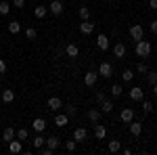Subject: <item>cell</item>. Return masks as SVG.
Returning <instances> with one entry per match:
<instances>
[{
	"instance_id": "6da1fadb",
	"label": "cell",
	"mask_w": 157,
	"mask_h": 155,
	"mask_svg": "<svg viewBox=\"0 0 157 155\" xmlns=\"http://www.w3.org/2000/svg\"><path fill=\"white\" fill-rule=\"evenodd\" d=\"M134 52H136V57H151V42L149 40H138L136 42V46H134Z\"/></svg>"
},
{
	"instance_id": "7a4b0ae2",
	"label": "cell",
	"mask_w": 157,
	"mask_h": 155,
	"mask_svg": "<svg viewBox=\"0 0 157 155\" xmlns=\"http://www.w3.org/2000/svg\"><path fill=\"white\" fill-rule=\"evenodd\" d=\"M128 32H130V38H132V40H136V42L145 38V29H143V25H140V23L130 25V29H128Z\"/></svg>"
},
{
	"instance_id": "3957f363",
	"label": "cell",
	"mask_w": 157,
	"mask_h": 155,
	"mask_svg": "<svg viewBox=\"0 0 157 155\" xmlns=\"http://www.w3.org/2000/svg\"><path fill=\"white\" fill-rule=\"evenodd\" d=\"M98 76H103V78H111L113 76V65L109 63V61H103L101 65H98Z\"/></svg>"
},
{
	"instance_id": "277c9868",
	"label": "cell",
	"mask_w": 157,
	"mask_h": 155,
	"mask_svg": "<svg viewBox=\"0 0 157 155\" xmlns=\"http://www.w3.org/2000/svg\"><path fill=\"white\" fill-rule=\"evenodd\" d=\"M130 99H132L134 103H140V101L145 99V90H143L140 86H132V88H130Z\"/></svg>"
},
{
	"instance_id": "5b68a950",
	"label": "cell",
	"mask_w": 157,
	"mask_h": 155,
	"mask_svg": "<svg viewBox=\"0 0 157 155\" xmlns=\"http://www.w3.org/2000/svg\"><path fill=\"white\" fill-rule=\"evenodd\" d=\"M86 138H88V130H86L84 126H80V128L73 130V141H75V143H84Z\"/></svg>"
},
{
	"instance_id": "8992f818",
	"label": "cell",
	"mask_w": 157,
	"mask_h": 155,
	"mask_svg": "<svg viewBox=\"0 0 157 155\" xmlns=\"http://www.w3.org/2000/svg\"><path fill=\"white\" fill-rule=\"evenodd\" d=\"M97 80H98V73L97 72H92V69H90V72L84 73V86H94Z\"/></svg>"
},
{
	"instance_id": "52a82bcc",
	"label": "cell",
	"mask_w": 157,
	"mask_h": 155,
	"mask_svg": "<svg viewBox=\"0 0 157 155\" xmlns=\"http://www.w3.org/2000/svg\"><path fill=\"white\" fill-rule=\"evenodd\" d=\"M92 32H94V23H90V19L80 23V34H82V36H90Z\"/></svg>"
},
{
	"instance_id": "ba28073f",
	"label": "cell",
	"mask_w": 157,
	"mask_h": 155,
	"mask_svg": "<svg viewBox=\"0 0 157 155\" xmlns=\"http://www.w3.org/2000/svg\"><path fill=\"white\" fill-rule=\"evenodd\" d=\"M63 9H65V6H63V2H61V0H50L48 11L52 13V15H57V17H59L61 13H63Z\"/></svg>"
},
{
	"instance_id": "9c48e42d",
	"label": "cell",
	"mask_w": 157,
	"mask_h": 155,
	"mask_svg": "<svg viewBox=\"0 0 157 155\" xmlns=\"http://www.w3.org/2000/svg\"><path fill=\"white\" fill-rule=\"evenodd\" d=\"M46 105H48L50 111H59V109L63 107V101H61L59 96H50L48 101H46Z\"/></svg>"
},
{
	"instance_id": "30bf717a",
	"label": "cell",
	"mask_w": 157,
	"mask_h": 155,
	"mask_svg": "<svg viewBox=\"0 0 157 155\" xmlns=\"http://www.w3.org/2000/svg\"><path fill=\"white\" fill-rule=\"evenodd\" d=\"M120 119L124 122V124H130L134 119V111L130 107H126V109H121V113H120Z\"/></svg>"
},
{
	"instance_id": "8fae6325",
	"label": "cell",
	"mask_w": 157,
	"mask_h": 155,
	"mask_svg": "<svg viewBox=\"0 0 157 155\" xmlns=\"http://www.w3.org/2000/svg\"><path fill=\"white\" fill-rule=\"evenodd\" d=\"M67 124H69V115H67V113H57V115H55V126L63 128V126H67Z\"/></svg>"
},
{
	"instance_id": "7c38bea8",
	"label": "cell",
	"mask_w": 157,
	"mask_h": 155,
	"mask_svg": "<svg viewBox=\"0 0 157 155\" xmlns=\"http://www.w3.org/2000/svg\"><path fill=\"white\" fill-rule=\"evenodd\" d=\"M130 134H132L134 138H136V136H140V134H143V124H140V122H130Z\"/></svg>"
},
{
	"instance_id": "4fadbf2b",
	"label": "cell",
	"mask_w": 157,
	"mask_h": 155,
	"mask_svg": "<svg viewBox=\"0 0 157 155\" xmlns=\"http://www.w3.org/2000/svg\"><path fill=\"white\" fill-rule=\"evenodd\" d=\"M105 136H107V128H105L103 124H98V122H97V124H94V138L103 141Z\"/></svg>"
},
{
	"instance_id": "5bb4252c",
	"label": "cell",
	"mask_w": 157,
	"mask_h": 155,
	"mask_svg": "<svg viewBox=\"0 0 157 155\" xmlns=\"http://www.w3.org/2000/svg\"><path fill=\"white\" fill-rule=\"evenodd\" d=\"M65 55H67L69 59H75V57L80 55V48H78V44H67V46H65Z\"/></svg>"
},
{
	"instance_id": "9a60e30c",
	"label": "cell",
	"mask_w": 157,
	"mask_h": 155,
	"mask_svg": "<svg viewBox=\"0 0 157 155\" xmlns=\"http://www.w3.org/2000/svg\"><path fill=\"white\" fill-rule=\"evenodd\" d=\"M9 151H11V153H15V155L23 151V147H21V141H17V136H15L11 143H9Z\"/></svg>"
},
{
	"instance_id": "2e32d148",
	"label": "cell",
	"mask_w": 157,
	"mask_h": 155,
	"mask_svg": "<svg viewBox=\"0 0 157 155\" xmlns=\"http://www.w3.org/2000/svg\"><path fill=\"white\" fill-rule=\"evenodd\" d=\"M113 55H115L117 59H124V57H126V44H124V42H117V44L113 46Z\"/></svg>"
},
{
	"instance_id": "e0dca14e",
	"label": "cell",
	"mask_w": 157,
	"mask_h": 155,
	"mask_svg": "<svg viewBox=\"0 0 157 155\" xmlns=\"http://www.w3.org/2000/svg\"><path fill=\"white\" fill-rule=\"evenodd\" d=\"M46 147H50L52 151L59 149V147H61V138H59V136H55V134H50L48 138H46Z\"/></svg>"
},
{
	"instance_id": "ac0fdd59",
	"label": "cell",
	"mask_w": 157,
	"mask_h": 155,
	"mask_svg": "<svg viewBox=\"0 0 157 155\" xmlns=\"http://www.w3.org/2000/svg\"><path fill=\"white\" fill-rule=\"evenodd\" d=\"M97 46H98V50H103V52L109 48V38L105 36V34H101V36L97 38Z\"/></svg>"
},
{
	"instance_id": "d6986e66",
	"label": "cell",
	"mask_w": 157,
	"mask_h": 155,
	"mask_svg": "<svg viewBox=\"0 0 157 155\" xmlns=\"http://www.w3.org/2000/svg\"><path fill=\"white\" fill-rule=\"evenodd\" d=\"M46 13H48V6H44V4L34 6V15H36V19H44V17H46Z\"/></svg>"
},
{
	"instance_id": "ffe728a7",
	"label": "cell",
	"mask_w": 157,
	"mask_h": 155,
	"mask_svg": "<svg viewBox=\"0 0 157 155\" xmlns=\"http://www.w3.org/2000/svg\"><path fill=\"white\" fill-rule=\"evenodd\" d=\"M32 145H34V149H42V147L46 145V138L42 136V132H38L36 136H34V141H32Z\"/></svg>"
},
{
	"instance_id": "44dd1931",
	"label": "cell",
	"mask_w": 157,
	"mask_h": 155,
	"mask_svg": "<svg viewBox=\"0 0 157 155\" xmlns=\"http://www.w3.org/2000/svg\"><path fill=\"white\" fill-rule=\"evenodd\" d=\"M101 113H103L101 109H88V113H86V115H88V119H90L92 124H97L98 119H101Z\"/></svg>"
},
{
	"instance_id": "7402d4cb",
	"label": "cell",
	"mask_w": 157,
	"mask_h": 155,
	"mask_svg": "<svg viewBox=\"0 0 157 155\" xmlns=\"http://www.w3.org/2000/svg\"><path fill=\"white\" fill-rule=\"evenodd\" d=\"M32 126H34V130H36V132H44V130H46V119H42V118H36V119H34V124H32Z\"/></svg>"
},
{
	"instance_id": "603a6c76",
	"label": "cell",
	"mask_w": 157,
	"mask_h": 155,
	"mask_svg": "<svg viewBox=\"0 0 157 155\" xmlns=\"http://www.w3.org/2000/svg\"><path fill=\"white\" fill-rule=\"evenodd\" d=\"M107 149H109V153H120L121 151V143L117 141V138H115V141H109Z\"/></svg>"
},
{
	"instance_id": "cb8c5ba5",
	"label": "cell",
	"mask_w": 157,
	"mask_h": 155,
	"mask_svg": "<svg viewBox=\"0 0 157 155\" xmlns=\"http://www.w3.org/2000/svg\"><path fill=\"white\" fill-rule=\"evenodd\" d=\"M13 138H15V130H13V128H4V132H2V141H4V143H11Z\"/></svg>"
},
{
	"instance_id": "d4e9b609",
	"label": "cell",
	"mask_w": 157,
	"mask_h": 155,
	"mask_svg": "<svg viewBox=\"0 0 157 155\" xmlns=\"http://www.w3.org/2000/svg\"><path fill=\"white\" fill-rule=\"evenodd\" d=\"M21 32V23L19 21H9V34H19Z\"/></svg>"
},
{
	"instance_id": "484cf974",
	"label": "cell",
	"mask_w": 157,
	"mask_h": 155,
	"mask_svg": "<svg viewBox=\"0 0 157 155\" xmlns=\"http://www.w3.org/2000/svg\"><path fill=\"white\" fill-rule=\"evenodd\" d=\"M98 105H101V111H103V113H111V111H113V103L107 101V99H105L103 103H98Z\"/></svg>"
},
{
	"instance_id": "4316f807",
	"label": "cell",
	"mask_w": 157,
	"mask_h": 155,
	"mask_svg": "<svg viewBox=\"0 0 157 155\" xmlns=\"http://www.w3.org/2000/svg\"><path fill=\"white\" fill-rule=\"evenodd\" d=\"M78 15H80V19H82V21H88V19H90V9H88V6H80Z\"/></svg>"
},
{
	"instance_id": "83f0119b",
	"label": "cell",
	"mask_w": 157,
	"mask_h": 155,
	"mask_svg": "<svg viewBox=\"0 0 157 155\" xmlns=\"http://www.w3.org/2000/svg\"><path fill=\"white\" fill-rule=\"evenodd\" d=\"M2 101L4 103H13L15 101V92L13 90H2Z\"/></svg>"
},
{
	"instance_id": "f1b7e54d",
	"label": "cell",
	"mask_w": 157,
	"mask_h": 155,
	"mask_svg": "<svg viewBox=\"0 0 157 155\" xmlns=\"http://www.w3.org/2000/svg\"><path fill=\"white\" fill-rule=\"evenodd\" d=\"M132 78H134L132 69H124V72H121V80H124V82H132Z\"/></svg>"
},
{
	"instance_id": "f546056e",
	"label": "cell",
	"mask_w": 157,
	"mask_h": 155,
	"mask_svg": "<svg viewBox=\"0 0 157 155\" xmlns=\"http://www.w3.org/2000/svg\"><path fill=\"white\" fill-rule=\"evenodd\" d=\"M9 13H11V4L6 0H2L0 2V15H9Z\"/></svg>"
},
{
	"instance_id": "4dcf8cb0",
	"label": "cell",
	"mask_w": 157,
	"mask_h": 155,
	"mask_svg": "<svg viewBox=\"0 0 157 155\" xmlns=\"http://www.w3.org/2000/svg\"><path fill=\"white\" fill-rule=\"evenodd\" d=\"M147 82H149V86L157 84V72H147Z\"/></svg>"
},
{
	"instance_id": "1f68e13d",
	"label": "cell",
	"mask_w": 157,
	"mask_h": 155,
	"mask_svg": "<svg viewBox=\"0 0 157 155\" xmlns=\"http://www.w3.org/2000/svg\"><path fill=\"white\" fill-rule=\"evenodd\" d=\"M15 136H17V138H19V141H25V138H27V136H29V132L25 130V128H19V130L15 132Z\"/></svg>"
},
{
	"instance_id": "d6a6232c",
	"label": "cell",
	"mask_w": 157,
	"mask_h": 155,
	"mask_svg": "<svg viewBox=\"0 0 157 155\" xmlns=\"http://www.w3.org/2000/svg\"><path fill=\"white\" fill-rule=\"evenodd\" d=\"M36 36H38L36 27H27V29H25V38H27V40H34Z\"/></svg>"
},
{
	"instance_id": "836d02e7",
	"label": "cell",
	"mask_w": 157,
	"mask_h": 155,
	"mask_svg": "<svg viewBox=\"0 0 157 155\" xmlns=\"http://www.w3.org/2000/svg\"><path fill=\"white\" fill-rule=\"evenodd\" d=\"M121 92H124V88H121L120 84H113L111 86V95L113 96H121Z\"/></svg>"
},
{
	"instance_id": "e575fe53",
	"label": "cell",
	"mask_w": 157,
	"mask_h": 155,
	"mask_svg": "<svg viewBox=\"0 0 157 155\" xmlns=\"http://www.w3.org/2000/svg\"><path fill=\"white\" fill-rule=\"evenodd\" d=\"M140 103H143V111H145V113H151V111H153V105H151V101H145V99H143V101H140Z\"/></svg>"
},
{
	"instance_id": "d590c367",
	"label": "cell",
	"mask_w": 157,
	"mask_h": 155,
	"mask_svg": "<svg viewBox=\"0 0 157 155\" xmlns=\"http://www.w3.org/2000/svg\"><path fill=\"white\" fill-rule=\"evenodd\" d=\"M65 149H67L69 153H73V151L78 149V143H75V141H67V143H65Z\"/></svg>"
},
{
	"instance_id": "8d00e7d4",
	"label": "cell",
	"mask_w": 157,
	"mask_h": 155,
	"mask_svg": "<svg viewBox=\"0 0 157 155\" xmlns=\"http://www.w3.org/2000/svg\"><path fill=\"white\" fill-rule=\"evenodd\" d=\"M65 113H67V115L71 118V115H75V113H78V109L73 107V105H67V107H65Z\"/></svg>"
},
{
	"instance_id": "74e56055",
	"label": "cell",
	"mask_w": 157,
	"mask_h": 155,
	"mask_svg": "<svg viewBox=\"0 0 157 155\" xmlns=\"http://www.w3.org/2000/svg\"><path fill=\"white\" fill-rule=\"evenodd\" d=\"M136 72H138V73H147V72H149V67H147L145 63H138V65H136Z\"/></svg>"
},
{
	"instance_id": "f35d334b",
	"label": "cell",
	"mask_w": 157,
	"mask_h": 155,
	"mask_svg": "<svg viewBox=\"0 0 157 155\" xmlns=\"http://www.w3.org/2000/svg\"><path fill=\"white\" fill-rule=\"evenodd\" d=\"M40 153H42V155H52L55 151H52L50 147H42V149H40Z\"/></svg>"
},
{
	"instance_id": "ab89813d",
	"label": "cell",
	"mask_w": 157,
	"mask_h": 155,
	"mask_svg": "<svg viewBox=\"0 0 157 155\" xmlns=\"http://www.w3.org/2000/svg\"><path fill=\"white\" fill-rule=\"evenodd\" d=\"M13 6H17V9H23V6H25V0H13Z\"/></svg>"
},
{
	"instance_id": "60d3db41",
	"label": "cell",
	"mask_w": 157,
	"mask_h": 155,
	"mask_svg": "<svg viewBox=\"0 0 157 155\" xmlns=\"http://www.w3.org/2000/svg\"><path fill=\"white\" fill-rule=\"evenodd\" d=\"M2 73H6V61L4 59H0V76Z\"/></svg>"
},
{
	"instance_id": "b9f144b4",
	"label": "cell",
	"mask_w": 157,
	"mask_h": 155,
	"mask_svg": "<svg viewBox=\"0 0 157 155\" xmlns=\"http://www.w3.org/2000/svg\"><path fill=\"white\" fill-rule=\"evenodd\" d=\"M151 34H155V36H157V19L151 21Z\"/></svg>"
},
{
	"instance_id": "7bdbcfd3",
	"label": "cell",
	"mask_w": 157,
	"mask_h": 155,
	"mask_svg": "<svg viewBox=\"0 0 157 155\" xmlns=\"http://www.w3.org/2000/svg\"><path fill=\"white\" fill-rule=\"evenodd\" d=\"M149 9L151 11H157V0H149Z\"/></svg>"
},
{
	"instance_id": "ee69618b",
	"label": "cell",
	"mask_w": 157,
	"mask_h": 155,
	"mask_svg": "<svg viewBox=\"0 0 157 155\" xmlns=\"http://www.w3.org/2000/svg\"><path fill=\"white\" fill-rule=\"evenodd\" d=\"M105 99H107V96H105V92H97V101H98V103H103Z\"/></svg>"
},
{
	"instance_id": "f6af8a7d",
	"label": "cell",
	"mask_w": 157,
	"mask_h": 155,
	"mask_svg": "<svg viewBox=\"0 0 157 155\" xmlns=\"http://www.w3.org/2000/svg\"><path fill=\"white\" fill-rule=\"evenodd\" d=\"M151 88H153V95L157 96V84H153V86H151Z\"/></svg>"
}]
</instances>
